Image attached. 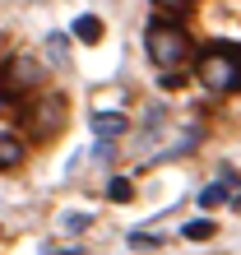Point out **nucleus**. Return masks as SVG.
<instances>
[{
    "instance_id": "nucleus-11",
    "label": "nucleus",
    "mask_w": 241,
    "mask_h": 255,
    "mask_svg": "<svg viewBox=\"0 0 241 255\" xmlns=\"http://www.w3.org/2000/svg\"><path fill=\"white\" fill-rule=\"evenodd\" d=\"M130 246H134V251H144V246H148V251H153L158 242H153V237H148V232H130Z\"/></svg>"
},
{
    "instance_id": "nucleus-6",
    "label": "nucleus",
    "mask_w": 241,
    "mask_h": 255,
    "mask_svg": "<svg viewBox=\"0 0 241 255\" xmlns=\"http://www.w3.org/2000/svg\"><path fill=\"white\" fill-rule=\"evenodd\" d=\"M181 237H186V242H209V237H214V223L209 218H190L186 228H181Z\"/></svg>"
},
{
    "instance_id": "nucleus-14",
    "label": "nucleus",
    "mask_w": 241,
    "mask_h": 255,
    "mask_svg": "<svg viewBox=\"0 0 241 255\" xmlns=\"http://www.w3.org/2000/svg\"><path fill=\"white\" fill-rule=\"evenodd\" d=\"M0 56H5V33H0Z\"/></svg>"
},
{
    "instance_id": "nucleus-4",
    "label": "nucleus",
    "mask_w": 241,
    "mask_h": 255,
    "mask_svg": "<svg viewBox=\"0 0 241 255\" xmlns=\"http://www.w3.org/2000/svg\"><path fill=\"white\" fill-rule=\"evenodd\" d=\"M23 153H28V148H23V139H19V134L0 130V172L19 167V162H23Z\"/></svg>"
},
{
    "instance_id": "nucleus-3",
    "label": "nucleus",
    "mask_w": 241,
    "mask_h": 255,
    "mask_svg": "<svg viewBox=\"0 0 241 255\" xmlns=\"http://www.w3.org/2000/svg\"><path fill=\"white\" fill-rule=\"evenodd\" d=\"M37 84H42V65L33 56H9V65L0 70V98L5 102L23 98V93H37Z\"/></svg>"
},
{
    "instance_id": "nucleus-15",
    "label": "nucleus",
    "mask_w": 241,
    "mask_h": 255,
    "mask_svg": "<svg viewBox=\"0 0 241 255\" xmlns=\"http://www.w3.org/2000/svg\"><path fill=\"white\" fill-rule=\"evenodd\" d=\"M56 255H79V251H56Z\"/></svg>"
},
{
    "instance_id": "nucleus-13",
    "label": "nucleus",
    "mask_w": 241,
    "mask_h": 255,
    "mask_svg": "<svg viewBox=\"0 0 241 255\" xmlns=\"http://www.w3.org/2000/svg\"><path fill=\"white\" fill-rule=\"evenodd\" d=\"M153 5H162V9H186L190 0H153Z\"/></svg>"
},
{
    "instance_id": "nucleus-1",
    "label": "nucleus",
    "mask_w": 241,
    "mask_h": 255,
    "mask_svg": "<svg viewBox=\"0 0 241 255\" xmlns=\"http://www.w3.org/2000/svg\"><path fill=\"white\" fill-rule=\"evenodd\" d=\"M195 79H200L209 93H237V84H241V51H237V42H214V47H204L200 61H195Z\"/></svg>"
},
{
    "instance_id": "nucleus-9",
    "label": "nucleus",
    "mask_w": 241,
    "mask_h": 255,
    "mask_svg": "<svg viewBox=\"0 0 241 255\" xmlns=\"http://www.w3.org/2000/svg\"><path fill=\"white\" fill-rule=\"evenodd\" d=\"M107 200H116V204H130V200H134V186L125 181V176H112V186H107Z\"/></svg>"
},
{
    "instance_id": "nucleus-10",
    "label": "nucleus",
    "mask_w": 241,
    "mask_h": 255,
    "mask_svg": "<svg viewBox=\"0 0 241 255\" xmlns=\"http://www.w3.org/2000/svg\"><path fill=\"white\" fill-rule=\"evenodd\" d=\"M47 51H51V61H65V37L51 33V37H47Z\"/></svg>"
},
{
    "instance_id": "nucleus-7",
    "label": "nucleus",
    "mask_w": 241,
    "mask_h": 255,
    "mask_svg": "<svg viewBox=\"0 0 241 255\" xmlns=\"http://www.w3.org/2000/svg\"><path fill=\"white\" fill-rule=\"evenodd\" d=\"M93 130L102 134V139H116V134L125 130V116H93Z\"/></svg>"
},
{
    "instance_id": "nucleus-12",
    "label": "nucleus",
    "mask_w": 241,
    "mask_h": 255,
    "mask_svg": "<svg viewBox=\"0 0 241 255\" xmlns=\"http://www.w3.org/2000/svg\"><path fill=\"white\" fill-rule=\"evenodd\" d=\"M65 228H70V232H79V228H88V214H74V218H65Z\"/></svg>"
},
{
    "instance_id": "nucleus-8",
    "label": "nucleus",
    "mask_w": 241,
    "mask_h": 255,
    "mask_svg": "<svg viewBox=\"0 0 241 255\" xmlns=\"http://www.w3.org/2000/svg\"><path fill=\"white\" fill-rule=\"evenodd\" d=\"M223 200H232V186H209V190H200V209H218Z\"/></svg>"
},
{
    "instance_id": "nucleus-5",
    "label": "nucleus",
    "mask_w": 241,
    "mask_h": 255,
    "mask_svg": "<svg viewBox=\"0 0 241 255\" xmlns=\"http://www.w3.org/2000/svg\"><path fill=\"white\" fill-rule=\"evenodd\" d=\"M74 37L79 42H98L102 37V19L98 14H79V19H74Z\"/></svg>"
},
{
    "instance_id": "nucleus-2",
    "label": "nucleus",
    "mask_w": 241,
    "mask_h": 255,
    "mask_svg": "<svg viewBox=\"0 0 241 255\" xmlns=\"http://www.w3.org/2000/svg\"><path fill=\"white\" fill-rule=\"evenodd\" d=\"M144 51H148V61L158 70H176L190 56V33L181 23H172V19H153L144 28Z\"/></svg>"
}]
</instances>
